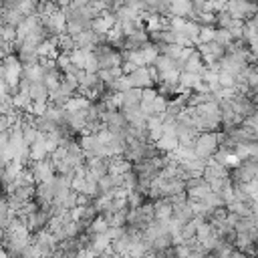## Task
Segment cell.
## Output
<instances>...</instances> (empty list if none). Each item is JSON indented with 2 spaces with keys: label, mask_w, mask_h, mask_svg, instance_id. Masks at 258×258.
<instances>
[{
  "label": "cell",
  "mask_w": 258,
  "mask_h": 258,
  "mask_svg": "<svg viewBox=\"0 0 258 258\" xmlns=\"http://www.w3.org/2000/svg\"><path fill=\"white\" fill-rule=\"evenodd\" d=\"M83 71L85 73H99V60H97V56H95L93 50H87L85 62H83Z\"/></svg>",
  "instance_id": "44dd1931"
},
{
  "label": "cell",
  "mask_w": 258,
  "mask_h": 258,
  "mask_svg": "<svg viewBox=\"0 0 258 258\" xmlns=\"http://www.w3.org/2000/svg\"><path fill=\"white\" fill-rule=\"evenodd\" d=\"M204 258H214V254H212V252H208V254H204Z\"/></svg>",
  "instance_id": "f1b7e54d"
},
{
  "label": "cell",
  "mask_w": 258,
  "mask_h": 258,
  "mask_svg": "<svg viewBox=\"0 0 258 258\" xmlns=\"http://www.w3.org/2000/svg\"><path fill=\"white\" fill-rule=\"evenodd\" d=\"M50 2H54L58 8H62V6H67V4H71L73 0H50Z\"/></svg>",
  "instance_id": "484cf974"
},
{
  "label": "cell",
  "mask_w": 258,
  "mask_h": 258,
  "mask_svg": "<svg viewBox=\"0 0 258 258\" xmlns=\"http://www.w3.org/2000/svg\"><path fill=\"white\" fill-rule=\"evenodd\" d=\"M191 2L189 0H169V16L189 18L191 16Z\"/></svg>",
  "instance_id": "8fae6325"
},
{
  "label": "cell",
  "mask_w": 258,
  "mask_h": 258,
  "mask_svg": "<svg viewBox=\"0 0 258 258\" xmlns=\"http://www.w3.org/2000/svg\"><path fill=\"white\" fill-rule=\"evenodd\" d=\"M254 256H256V258H258V246H256V252H254Z\"/></svg>",
  "instance_id": "4dcf8cb0"
},
{
  "label": "cell",
  "mask_w": 258,
  "mask_h": 258,
  "mask_svg": "<svg viewBox=\"0 0 258 258\" xmlns=\"http://www.w3.org/2000/svg\"><path fill=\"white\" fill-rule=\"evenodd\" d=\"M123 113H125V119H127L129 125H133V127H147V115L139 107L129 109V111H123Z\"/></svg>",
  "instance_id": "e0dca14e"
},
{
  "label": "cell",
  "mask_w": 258,
  "mask_h": 258,
  "mask_svg": "<svg viewBox=\"0 0 258 258\" xmlns=\"http://www.w3.org/2000/svg\"><path fill=\"white\" fill-rule=\"evenodd\" d=\"M214 32H216V26H200L198 42H210V40H214Z\"/></svg>",
  "instance_id": "cb8c5ba5"
},
{
  "label": "cell",
  "mask_w": 258,
  "mask_h": 258,
  "mask_svg": "<svg viewBox=\"0 0 258 258\" xmlns=\"http://www.w3.org/2000/svg\"><path fill=\"white\" fill-rule=\"evenodd\" d=\"M0 81H2V60H0Z\"/></svg>",
  "instance_id": "f546056e"
},
{
  "label": "cell",
  "mask_w": 258,
  "mask_h": 258,
  "mask_svg": "<svg viewBox=\"0 0 258 258\" xmlns=\"http://www.w3.org/2000/svg\"><path fill=\"white\" fill-rule=\"evenodd\" d=\"M234 252H236V248H234V244H228V242H220L218 246H216V250L212 252L214 254V258H232L234 256Z\"/></svg>",
  "instance_id": "ffe728a7"
},
{
  "label": "cell",
  "mask_w": 258,
  "mask_h": 258,
  "mask_svg": "<svg viewBox=\"0 0 258 258\" xmlns=\"http://www.w3.org/2000/svg\"><path fill=\"white\" fill-rule=\"evenodd\" d=\"M139 103H141V89L131 87V89L119 93V109L121 111L135 109V107H139Z\"/></svg>",
  "instance_id": "ba28073f"
},
{
  "label": "cell",
  "mask_w": 258,
  "mask_h": 258,
  "mask_svg": "<svg viewBox=\"0 0 258 258\" xmlns=\"http://www.w3.org/2000/svg\"><path fill=\"white\" fill-rule=\"evenodd\" d=\"M105 89H107V91H113V93H123V91L131 89V81H129V75H121V77H117V79H115L113 83H109Z\"/></svg>",
  "instance_id": "ac0fdd59"
},
{
  "label": "cell",
  "mask_w": 258,
  "mask_h": 258,
  "mask_svg": "<svg viewBox=\"0 0 258 258\" xmlns=\"http://www.w3.org/2000/svg\"><path fill=\"white\" fill-rule=\"evenodd\" d=\"M91 105V99L81 95V93H75L67 103H64V111H83Z\"/></svg>",
  "instance_id": "2e32d148"
},
{
  "label": "cell",
  "mask_w": 258,
  "mask_h": 258,
  "mask_svg": "<svg viewBox=\"0 0 258 258\" xmlns=\"http://www.w3.org/2000/svg\"><path fill=\"white\" fill-rule=\"evenodd\" d=\"M214 40H216L218 44H222V46H228V44L232 42V36H230V32H228L226 28H216Z\"/></svg>",
  "instance_id": "7402d4cb"
},
{
  "label": "cell",
  "mask_w": 258,
  "mask_h": 258,
  "mask_svg": "<svg viewBox=\"0 0 258 258\" xmlns=\"http://www.w3.org/2000/svg\"><path fill=\"white\" fill-rule=\"evenodd\" d=\"M181 71H185V73H194V75H200V77H202V73L206 71V62H204L202 54L198 52V48H194L191 54L181 62Z\"/></svg>",
  "instance_id": "30bf717a"
},
{
  "label": "cell",
  "mask_w": 258,
  "mask_h": 258,
  "mask_svg": "<svg viewBox=\"0 0 258 258\" xmlns=\"http://www.w3.org/2000/svg\"><path fill=\"white\" fill-rule=\"evenodd\" d=\"M28 95H30V101H32V103H48V89L44 87L42 81L30 83Z\"/></svg>",
  "instance_id": "4fadbf2b"
},
{
  "label": "cell",
  "mask_w": 258,
  "mask_h": 258,
  "mask_svg": "<svg viewBox=\"0 0 258 258\" xmlns=\"http://www.w3.org/2000/svg\"><path fill=\"white\" fill-rule=\"evenodd\" d=\"M177 83H179L181 93H185V91H196V89L200 87V83H202V77H200V75H194V73H185V71H181Z\"/></svg>",
  "instance_id": "7c38bea8"
},
{
  "label": "cell",
  "mask_w": 258,
  "mask_h": 258,
  "mask_svg": "<svg viewBox=\"0 0 258 258\" xmlns=\"http://www.w3.org/2000/svg\"><path fill=\"white\" fill-rule=\"evenodd\" d=\"M214 2H216V6H218L220 10H224V8H226V2H228V0H214Z\"/></svg>",
  "instance_id": "4316f807"
},
{
  "label": "cell",
  "mask_w": 258,
  "mask_h": 258,
  "mask_svg": "<svg viewBox=\"0 0 258 258\" xmlns=\"http://www.w3.org/2000/svg\"><path fill=\"white\" fill-rule=\"evenodd\" d=\"M12 218H14V210L10 208L6 198H0V228H6Z\"/></svg>",
  "instance_id": "d6986e66"
},
{
  "label": "cell",
  "mask_w": 258,
  "mask_h": 258,
  "mask_svg": "<svg viewBox=\"0 0 258 258\" xmlns=\"http://www.w3.org/2000/svg\"><path fill=\"white\" fill-rule=\"evenodd\" d=\"M85 169L91 177L99 179L103 175L109 173V157H101V155H89L85 157Z\"/></svg>",
  "instance_id": "52a82bcc"
},
{
  "label": "cell",
  "mask_w": 258,
  "mask_h": 258,
  "mask_svg": "<svg viewBox=\"0 0 258 258\" xmlns=\"http://www.w3.org/2000/svg\"><path fill=\"white\" fill-rule=\"evenodd\" d=\"M26 167L30 169L32 177H34V183H40V181H48L56 175V169L50 161V157H44V159H38V161H30L26 163Z\"/></svg>",
  "instance_id": "3957f363"
},
{
  "label": "cell",
  "mask_w": 258,
  "mask_h": 258,
  "mask_svg": "<svg viewBox=\"0 0 258 258\" xmlns=\"http://www.w3.org/2000/svg\"><path fill=\"white\" fill-rule=\"evenodd\" d=\"M115 258H133V256H129V254H121V256H115Z\"/></svg>",
  "instance_id": "83f0119b"
},
{
  "label": "cell",
  "mask_w": 258,
  "mask_h": 258,
  "mask_svg": "<svg viewBox=\"0 0 258 258\" xmlns=\"http://www.w3.org/2000/svg\"><path fill=\"white\" fill-rule=\"evenodd\" d=\"M115 26V14L111 10H103L93 22H91V28L99 34H107L111 28Z\"/></svg>",
  "instance_id": "9c48e42d"
},
{
  "label": "cell",
  "mask_w": 258,
  "mask_h": 258,
  "mask_svg": "<svg viewBox=\"0 0 258 258\" xmlns=\"http://www.w3.org/2000/svg\"><path fill=\"white\" fill-rule=\"evenodd\" d=\"M38 54L40 58H56L58 54V46H56V36H48L40 42L38 46Z\"/></svg>",
  "instance_id": "9a60e30c"
},
{
  "label": "cell",
  "mask_w": 258,
  "mask_h": 258,
  "mask_svg": "<svg viewBox=\"0 0 258 258\" xmlns=\"http://www.w3.org/2000/svg\"><path fill=\"white\" fill-rule=\"evenodd\" d=\"M226 10L236 20H248L250 16L258 14V4H254L252 0H228Z\"/></svg>",
  "instance_id": "277c9868"
},
{
  "label": "cell",
  "mask_w": 258,
  "mask_h": 258,
  "mask_svg": "<svg viewBox=\"0 0 258 258\" xmlns=\"http://www.w3.org/2000/svg\"><path fill=\"white\" fill-rule=\"evenodd\" d=\"M93 0H73L71 4H75V6H89Z\"/></svg>",
  "instance_id": "d4e9b609"
},
{
  "label": "cell",
  "mask_w": 258,
  "mask_h": 258,
  "mask_svg": "<svg viewBox=\"0 0 258 258\" xmlns=\"http://www.w3.org/2000/svg\"><path fill=\"white\" fill-rule=\"evenodd\" d=\"M131 87L135 89H147L155 85V71L153 67H137L133 73H129Z\"/></svg>",
  "instance_id": "8992f818"
},
{
  "label": "cell",
  "mask_w": 258,
  "mask_h": 258,
  "mask_svg": "<svg viewBox=\"0 0 258 258\" xmlns=\"http://www.w3.org/2000/svg\"><path fill=\"white\" fill-rule=\"evenodd\" d=\"M196 48H198V52L202 54V58H204L206 64L220 62V58L226 54V46L218 44L216 40H210V42H198Z\"/></svg>",
  "instance_id": "5b68a950"
},
{
  "label": "cell",
  "mask_w": 258,
  "mask_h": 258,
  "mask_svg": "<svg viewBox=\"0 0 258 258\" xmlns=\"http://www.w3.org/2000/svg\"><path fill=\"white\" fill-rule=\"evenodd\" d=\"M133 163L129 159H125L123 155H117V157H111L109 159V173L111 175H121L125 171H131Z\"/></svg>",
  "instance_id": "5bb4252c"
},
{
  "label": "cell",
  "mask_w": 258,
  "mask_h": 258,
  "mask_svg": "<svg viewBox=\"0 0 258 258\" xmlns=\"http://www.w3.org/2000/svg\"><path fill=\"white\" fill-rule=\"evenodd\" d=\"M167 97H163V95H159L157 93V97L153 99V113L155 115H163L165 113V109H167Z\"/></svg>",
  "instance_id": "603a6c76"
},
{
  "label": "cell",
  "mask_w": 258,
  "mask_h": 258,
  "mask_svg": "<svg viewBox=\"0 0 258 258\" xmlns=\"http://www.w3.org/2000/svg\"><path fill=\"white\" fill-rule=\"evenodd\" d=\"M93 52H95V56H97V60H99V71L101 69H113V67H121V52H119V48H115V46H111L109 42H101V44H97L95 48H93Z\"/></svg>",
  "instance_id": "7a4b0ae2"
},
{
  "label": "cell",
  "mask_w": 258,
  "mask_h": 258,
  "mask_svg": "<svg viewBox=\"0 0 258 258\" xmlns=\"http://www.w3.org/2000/svg\"><path fill=\"white\" fill-rule=\"evenodd\" d=\"M194 151L198 157L202 159H212L214 153L218 151V131H202L198 137H196V145H194Z\"/></svg>",
  "instance_id": "6da1fadb"
}]
</instances>
